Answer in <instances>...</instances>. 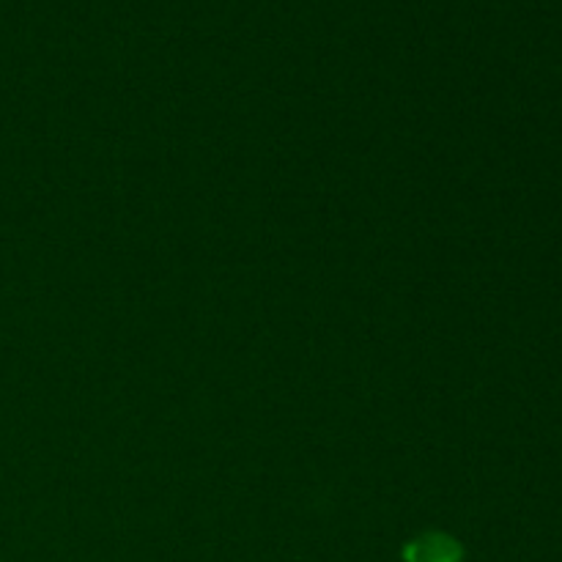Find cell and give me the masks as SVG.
I'll return each instance as SVG.
<instances>
[{"label":"cell","instance_id":"obj_1","mask_svg":"<svg viewBox=\"0 0 562 562\" xmlns=\"http://www.w3.org/2000/svg\"><path fill=\"white\" fill-rule=\"evenodd\" d=\"M404 562H464V547L448 532H420L404 547Z\"/></svg>","mask_w":562,"mask_h":562}]
</instances>
